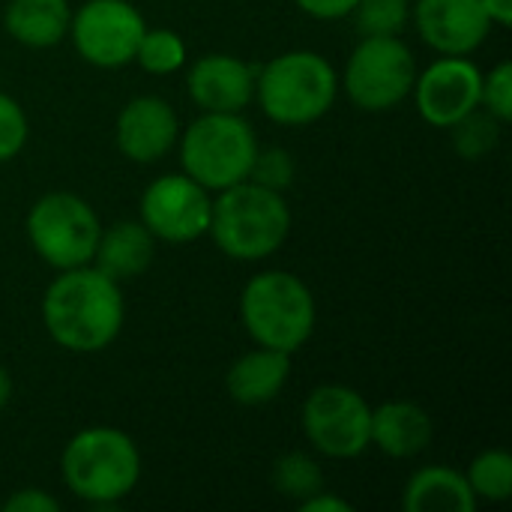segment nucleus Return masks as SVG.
Returning <instances> with one entry per match:
<instances>
[{
    "instance_id": "nucleus-1",
    "label": "nucleus",
    "mask_w": 512,
    "mask_h": 512,
    "mask_svg": "<svg viewBox=\"0 0 512 512\" xmlns=\"http://www.w3.org/2000/svg\"><path fill=\"white\" fill-rule=\"evenodd\" d=\"M126 321L120 282L93 264L57 270L42 294V324L51 342L69 354H99L117 342Z\"/></svg>"
},
{
    "instance_id": "nucleus-2",
    "label": "nucleus",
    "mask_w": 512,
    "mask_h": 512,
    "mask_svg": "<svg viewBox=\"0 0 512 512\" xmlns=\"http://www.w3.org/2000/svg\"><path fill=\"white\" fill-rule=\"evenodd\" d=\"M288 234L291 207L282 192L255 180H243L216 192L207 237L225 258L243 264L264 261L285 246Z\"/></svg>"
},
{
    "instance_id": "nucleus-3",
    "label": "nucleus",
    "mask_w": 512,
    "mask_h": 512,
    "mask_svg": "<svg viewBox=\"0 0 512 512\" xmlns=\"http://www.w3.org/2000/svg\"><path fill=\"white\" fill-rule=\"evenodd\" d=\"M60 477L78 501L96 510H114L141 480L138 444L123 429L87 426L66 441L60 453Z\"/></svg>"
},
{
    "instance_id": "nucleus-4",
    "label": "nucleus",
    "mask_w": 512,
    "mask_h": 512,
    "mask_svg": "<svg viewBox=\"0 0 512 512\" xmlns=\"http://www.w3.org/2000/svg\"><path fill=\"white\" fill-rule=\"evenodd\" d=\"M336 99L339 72L312 48L282 51L255 69V102L279 126H312L330 114Z\"/></svg>"
},
{
    "instance_id": "nucleus-5",
    "label": "nucleus",
    "mask_w": 512,
    "mask_h": 512,
    "mask_svg": "<svg viewBox=\"0 0 512 512\" xmlns=\"http://www.w3.org/2000/svg\"><path fill=\"white\" fill-rule=\"evenodd\" d=\"M240 324L255 345L294 357L315 333L318 306L300 276L264 270L243 285Z\"/></svg>"
},
{
    "instance_id": "nucleus-6",
    "label": "nucleus",
    "mask_w": 512,
    "mask_h": 512,
    "mask_svg": "<svg viewBox=\"0 0 512 512\" xmlns=\"http://www.w3.org/2000/svg\"><path fill=\"white\" fill-rule=\"evenodd\" d=\"M258 147V135L243 114L219 111H201L177 138L183 174L210 192L249 180Z\"/></svg>"
},
{
    "instance_id": "nucleus-7",
    "label": "nucleus",
    "mask_w": 512,
    "mask_h": 512,
    "mask_svg": "<svg viewBox=\"0 0 512 512\" xmlns=\"http://www.w3.org/2000/svg\"><path fill=\"white\" fill-rule=\"evenodd\" d=\"M24 234L30 249L51 270H72L93 261L102 222L87 198L78 192L54 189L30 204Z\"/></svg>"
},
{
    "instance_id": "nucleus-8",
    "label": "nucleus",
    "mask_w": 512,
    "mask_h": 512,
    "mask_svg": "<svg viewBox=\"0 0 512 512\" xmlns=\"http://www.w3.org/2000/svg\"><path fill=\"white\" fill-rule=\"evenodd\" d=\"M414 81L417 60L402 36H360L339 87H345L348 99L360 111L381 114L402 105L411 96Z\"/></svg>"
},
{
    "instance_id": "nucleus-9",
    "label": "nucleus",
    "mask_w": 512,
    "mask_h": 512,
    "mask_svg": "<svg viewBox=\"0 0 512 512\" xmlns=\"http://www.w3.org/2000/svg\"><path fill=\"white\" fill-rule=\"evenodd\" d=\"M303 435L324 459H360L372 447V405L345 384H321L303 402Z\"/></svg>"
},
{
    "instance_id": "nucleus-10",
    "label": "nucleus",
    "mask_w": 512,
    "mask_h": 512,
    "mask_svg": "<svg viewBox=\"0 0 512 512\" xmlns=\"http://www.w3.org/2000/svg\"><path fill=\"white\" fill-rule=\"evenodd\" d=\"M147 30L132 0H84L72 9L69 36L78 57L96 69H123L135 63L138 42Z\"/></svg>"
},
{
    "instance_id": "nucleus-11",
    "label": "nucleus",
    "mask_w": 512,
    "mask_h": 512,
    "mask_svg": "<svg viewBox=\"0 0 512 512\" xmlns=\"http://www.w3.org/2000/svg\"><path fill=\"white\" fill-rule=\"evenodd\" d=\"M213 195L189 174H162L144 192L138 219L162 243H195L207 237Z\"/></svg>"
},
{
    "instance_id": "nucleus-12",
    "label": "nucleus",
    "mask_w": 512,
    "mask_h": 512,
    "mask_svg": "<svg viewBox=\"0 0 512 512\" xmlns=\"http://www.w3.org/2000/svg\"><path fill=\"white\" fill-rule=\"evenodd\" d=\"M480 87L483 72L474 60L441 54L423 72H417L411 96L429 126L450 129L480 108Z\"/></svg>"
},
{
    "instance_id": "nucleus-13",
    "label": "nucleus",
    "mask_w": 512,
    "mask_h": 512,
    "mask_svg": "<svg viewBox=\"0 0 512 512\" xmlns=\"http://www.w3.org/2000/svg\"><path fill=\"white\" fill-rule=\"evenodd\" d=\"M411 21L420 39L447 57L474 54L492 33L480 0H417L411 3Z\"/></svg>"
},
{
    "instance_id": "nucleus-14",
    "label": "nucleus",
    "mask_w": 512,
    "mask_h": 512,
    "mask_svg": "<svg viewBox=\"0 0 512 512\" xmlns=\"http://www.w3.org/2000/svg\"><path fill=\"white\" fill-rule=\"evenodd\" d=\"M180 138V117L162 96L144 93L129 99L114 120L117 150L135 165H153L165 159Z\"/></svg>"
},
{
    "instance_id": "nucleus-15",
    "label": "nucleus",
    "mask_w": 512,
    "mask_h": 512,
    "mask_svg": "<svg viewBox=\"0 0 512 512\" xmlns=\"http://www.w3.org/2000/svg\"><path fill=\"white\" fill-rule=\"evenodd\" d=\"M186 93L198 111L243 114L255 99V66L222 51L201 54L186 72Z\"/></svg>"
},
{
    "instance_id": "nucleus-16",
    "label": "nucleus",
    "mask_w": 512,
    "mask_h": 512,
    "mask_svg": "<svg viewBox=\"0 0 512 512\" xmlns=\"http://www.w3.org/2000/svg\"><path fill=\"white\" fill-rule=\"evenodd\" d=\"M288 378H291V354L255 345L252 351L240 354L231 363V369L225 372V390L237 405L261 408L279 399Z\"/></svg>"
},
{
    "instance_id": "nucleus-17",
    "label": "nucleus",
    "mask_w": 512,
    "mask_h": 512,
    "mask_svg": "<svg viewBox=\"0 0 512 512\" xmlns=\"http://www.w3.org/2000/svg\"><path fill=\"white\" fill-rule=\"evenodd\" d=\"M156 258V237L144 228L141 219H117L108 228L102 225L96 252H93V267L111 276L114 282H129L138 279L150 270Z\"/></svg>"
},
{
    "instance_id": "nucleus-18",
    "label": "nucleus",
    "mask_w": 512,
    "mask_h": 512,
    "mask_svg": "<svg viewBox=\"0 0 512 512\" xmlns=\"http://www.w3.org/2000/svg\"><path fill=\"white\" fill-rule=\"evenodd\" d=\"M435 423L417 402L396 399L372 408V447L390 459H417L429 450Z\"/></svg>"
},
{
    "instance_id": "nucleus-19",
    "label": "nucleus",
    "mask_w": 512,
    "mask_h": 512,
    "mask_svg": "<svg viewBox=\"0 0 512 512\" xmlns=\"http://www.w3.org/2000/svg\"><path fill=\"white\" fill-rule=\"evenodd\" d=\"M402 507L405 512H477L480 501L474 498L465 471L450 465H426L408 477Z\"/></svg>"
},
{
    "instance_id": "nucleus-20",
    "label": "nucleus",
    "mask_w": 512,
    "mask_h": 512,
    "mask_svg": "<svg viewBox=\"0 0 512 512\" xmlns=\"http://www.w3.org/2000/svg\"><path fill=\"white\" fill-rule=\"evenodd\" d=\"M69 0H9L3 9L6 33L24 48H54L69 36Z\"/></svg>"
},
{
    "instance_id": "nucleus-21",
    "label": "nucleus",
    "mask_w": 512,
    "mask_h": 512,
    "mask_svg": "<svg viewBox=\"0 0 512 512\" xmlns=\"http://www.w3.org/2000/svg\"><path fill=\"white\" fill-rule=\"evenodd\" d=\"M270 483L273 489L294 501V504H303L306 498L324 492V471H321V462L309 453H300V450H291L285 456H279L273 462V474H270Z\"/></svg>"
},
{
    "instance_id": "nucleus-22",
    "label": "nucleus",
    "mask_w": 512,
    "mask_h": 512,
    "mask_svg": "<svg viewBox=\"0 0 512 512\" xmlns=\"http://www.w3.org/2000/svg\"><path fill=\"white\" fill-rule=\"evenodd\" d=\"M468 486L477 501L504 504L512 498V456L507 450H483L471 459Z\"/></svg>"
},
{
    "instance_id": "nucleus-23",
    "label": "nucleus",
    "mask_w": 512,
    "mask_h": 512,
    "mask_svg": "<svg viewBox=\"0 0 512 512\" xmlns=\"http://www.w3.org/2000/svg\"><path fill=\"white\" fill-rule=\"evenodd\" d=\"M186 57V42L171 27H147L135 51V63L147 75H174L186 66Z\"/></svg>"
},
{
    "instance_id": "nucleus-24",
    "label": "nucleus",
    "mask_w": 512,
    "mask_h": 512,
    "mask_svg": "<svg viewBox=\"0 0 512 512\" xmlns=\"http://www.w3.org/2000/svg\"><path fill=\"white\" fill-rule=\"evenodd\" d=\"M351 18L360 36H402L411 24V0H357Z\"/></svg>"
},
{
    "instance_id": "nucleus-25",
    "label": "nucleus",
    "mask_w": 512,
    "mask_h": 512,
    "mask_svg": "<svg viewBox=\"0 0 512 512\" xmlns=\"http://www.w3.org/2000/svg\"><path fill=\"white\" fill-rule=\"evenodd\" d=\"M501 120H495L489 111L477 108L468 117H462L456 126H450L453 132V147L462 159H483L486 153L495 150L498 138H501Z\"/></svg>"
},
{
    "instance_id": "nucleus-26",
    "label": "nucleus",
    "mask_w": 512,
    "mask_h": 512,
    "mask_svg": "<svg viewBox=\"0 0 512 512\" xmlns=\"http://www.w3.org/2000/svg\"><path fill=\"white\" fill-rule=\"evenodd\" d=\"M294 171H297L294 156L285 147H258L249 180H255L267 189L285 192L294 183Z\"/></svg>"
},
{
    "instance_id": "nucleus-27",
    "label": "nucleus",
    "mask_w": 512,
    "mask_h": 512,
    "mask_svg": "<svg viewBox=\"0 0 512 512\" xmlns=\"http://www.w3.org/2000/svg\"><path fill=\"white\" fill-rule=\"evenodd\" d=\"M480 108L489 111L495 120L510 123L512 120V63L501 60L489 72H483L480 87Z\"/></svg>"
},
{
    "instance_id": "nucleus-28",
    "label": "nucleus",
    "mask_w": 512,
    "mask_h": 512,
    "mask_svg": "<svg viewBox=\"0 0 512 512\" xmlns=\"http://www.w3.org/2000/svg\"><path fill=\"white\" fill-rule=\"evenodd\" d=\"M27 135H30V123L24 108L18 105V99L0 90V165L12 162L24 150Z\"/></svg>"
},
{
    "instance_id": "nucleus-29",
    "label": "nucleus",
    "mask_w": 512,
    "mask_h": 512,
    "mask_svg": "<svg viewBox=\"0 0 512 512\" xmlns=\"http://www.w3.org/2000/svg\"><path fill=\"white\" fill-rule=\"evenodd\" d=\"M6 512H60V501L45 489H18L3 501Z\"/></svg>"
},
{
    "instance_id": "nucleus-30",
    "label": "nucleus",
    "mask_w": 512,
    "mask_h": 512,
    "mask_svg": "<svg viewBox=\"0 0 512 512\" xmlns=\"http://www.w3.org/2000/svg\"><path fill=\"white\" fill-rule=\"evenodd\" d=\"M297 9L315 21H342L351 15L357 0H294Z\"/></svg>"
},
{
    "instance_id": "nucleus-31",
    "label": "nucleus",
    "mask_w": 512,
    "mask_h": 512,
    "mask_svg": "<svg viewBox=\"0 0 512 512\" xmlns=\"http://www.w3.org/2000/svg\"><path fill=\"white\" fill-rule=\"evenodd\" d=\"M303 512H354V504L351 501H345V498H339V495H330L327 489L324 492H318V495H312V498H306L303 504H297Z\"/></svg>"
},
{
    "instance_id": "nucleus-32",
    "label": "nucleus",
    "mask_w": 512,
    "mask_h": 512,
    "mask_svg": "<svg viewBox=\"0 0 512 512\" xmlns=\"http://www.w3.org/2000/svg\"><path fill=\"white\" fill-rule=\"evenodd\" d=\"M492 27H510L512 24V0H480Z\"/></svg>"
},
{
    "instance_id": "nucleus-33",
    "label": "nucleus",
    "mask_w": 512,
    "mask_h": 512,
    "mask_svg": "<svg viewBox=\"0 0 512 512\" xmlns=\"http://www.w3.org/2000/svg\"><path fill=\"white\" fill-rule=\"evenodd\" d=\"M9 399H12V378H9V372L0 366V414H3V408L9 405Z\"/></svg>"
}]
</instances>
